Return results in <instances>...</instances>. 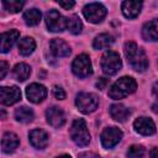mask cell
I'll list each match as a JSON object with an SVG mask.
<instances>
[{"label":"cell","mask_w":158,"mask_h":158,"mask_svg":"<svg viewBox=\"0 0 158 158\" xmlns=\"http://www.w3.org/2000/svg\"><path fill=\"white\" fill-rule=\"evenodd\" d=\"M125 56L130 65L137 72H144L148 67V58L142 48H139L135 42H126L123 48Z\"/></svg>","instance_id":"1"},{"label":"cell","mask_w":158,"mask_h":158,"mask_svg":"<svg viewBox=\"0 0 158 158\" xmlns=\"http://www.w3.org/2000/svg\"><path fill=\"white\" fill-rule=\"evenodd\" d=\"M136 89H137V83L132 77H122L111 85L109 90V96L115 100L123 99L130 94H132Z\"/></svg>","instance_id":"2"},{"label":"cell","mask_w":158,"mask_h":158,"mask_svg":"<svg viewBox=\"0 0 158 158\" xmlns=\"http://www.w3.org/2000/svg\"><path fill=\"white\" fill-rule=\"evenodd\" d=\"M69 132H70V137H72L73 142L77 146L85 147V146H88L90 143V133H89L86 123H85V121L83 118L74 120Z\"/></svg>","instance_id":"3"},{"label":"cell","mask_w":158,"mask_h":158,"mask_svg":"<svg viewBox=\"0 0 158 158\" xmlns=\"http://www.w3.org/2000/svg\"><path fill=\"white\" fill-rule=\"evenodd\" d=\"M122 67V62L121 58L118 56V53L114 52V51H107L102 58H101V69L105 74L107 75H114L116 74Z\"/></svg>","instance_id":"4"},{"label":"cell","mask_w":158,"mask_h":158,"mask_svg":"<svg viewBox=\"0 0 158 158\" xmlns=\"http://www.w3.org/2000/svg\"><path fill=\"white\" fill-rule=\"evenodd\" d=\"M75 105L83 114H90L98 107L99 99L93 93H79L75 99Z\"/></svg>","instance_id":"5"},{"label":"cell","mask_w":158,"mask_h":158,"mask_svg":"<svg viewBox=\"0 0 158 158\" xmlns=\"http://www.w3.org/2000/svg\"><path fill=\"white\" fill-rule=\"evenodd\" d=\"M73 73L79 78H86L93 73L91 60L86 54H79L72 63Z\"/></svg>","instance_id":"6"},{"label":"cell","mask_w":158,"mask_h":158,"mask_svg":"<svg viewBox=\"0 0 158 158\" xmlns=\"http://www.w3.org/2000/svg\"><path fill=\"white\" fill-rule=\"evenodd\" d=\"M83 14L84 17L91 22V23H99L101 22L105 16H106V9L104 5L99 4V2H91L88 4L84 9H83Z\"/></svg>","instance_id":"7"},{"label":"cell","mask_w":158,"mask_h":158,"mask_svg":"<svg viewBox=\"0 0 158 158\" xmlns=\"http://www.w3.org/2000/svg\"><path fill=\"white\" fill-rule=\"evenodd\" d=\"M46 23L48 30L52 32H62L67 28V19L53 9L46 14Z\"/></svg>","instance_id":"8"},{"label":"cell","mask_w":158,"mask_h":158,"mask_svg":"<svg viewBox=\"0 0 158 158\" xmlns=\"http://www.w3.org/2000/svg\"><path fill=\"white\" fill-rule=\"evenodd\" d=\"M101 144L104 148H112L115 147L122 138V131L117 127H107L101 133Z\"/></svg>","instance_id":"9"},{"label":"cell","mask_w":158,"mask_h":158,"mask_svg":"<svg viewBox=\"0 0 158 158\" xmlns=\"http://www.w3.org/2000/svg\"><path fill=\"white\" fill-rule=\"evenodd\" d=\"M20 99L21 91L17 86H0V101L4 105H14Z\"/></svg>","instance_id":"10"},{"label":"cell","mask_w":158,"mask_h":158,"mask_svg":"<svg viewBox=\"0 0 158 158\" xmlns=\"http://www.w3.org/2000/svg\"><path fill=\"white\" fill-rule=\"evenodd\" d=\"M26 96L31 102L38 104L43 101L47 96V89L37 83H32L26 88Z\"/></svg>","instance_id":"11"},{"label":"cell","mask_w":158,"mask_h":158,"mask_svg":"<svg viewBox=\"0 0 158 158\" xmlns=\"http://www.w3.org/2000/svg\"><path fill=\"white\" fill-rule=\"evenodd\" d=\"M46 117H47V122L56 128L62 127L65 122V115H64L63 110L58 106L48 107L46 111Z\"/></svg>","instance_id":"12"},{"label":"cell","mask_w":158,"mask_h":158,"mask_svg":"<svg viewBox=\"0 0 158 158\" xmlns=\"http://www.w3.org/2000/svg\"><path fill=\"white\" fill-rule=\"evenodd\" d=\"M133 127L138 133H141L143 136H151L156 132V125H154L153 120L149 117L136 118L133 122Z\"/></svg>","instance_id":"13"},{"label":"cell","mask_w":158,"mask_h":158,"mask_svg":"<svg viewBox=\"0 0 158 158\" xmlns=\"http://www.w3.org/2000/svg\"><path fill=\"white\" fill-rule=\"evenodd\" d=\"M19 37H20V32L17 30H10L7 32L0 33V52L1 53L9 52Z\"/></svg>","instance_id":"14"},{"label":"cell","mask_w":158,"mask_h":158,"mask_svg":"<svg viewBox=\"0 0 158 158\" xmlns=\"http://www.w3.org/2000/svg\"><path fill=\"white\" fill-rule=\"evenodd\" d=\"M28 137H30L31 144H32L35 148H37V149H43V148H46L47 144H48V135H47L43 130H41V128H35V130H32V131L30 132Z\"/></svg>","instance_id":"15"},{"label":"cell","mask_w":158,"mask_h":158,"mask_svg":"<svg viewBox=\"0 0 158 158\" xmlns=\"http://www.w3.org/2000/svg\"><path fill=\"white\" fill-rule=\"evenodd\" d=\"M49 48L56 57H68L70 54V48L68 43L60 38H53L49 43Z\"/></svg>","instance_id":"16"},{"label":"cell","mask_w":158,"mask_h":158,"mask_svg":"<svg viewBox=\"0 0 158 158\" xmlns=\"http://www.w3.org/2000/svg\"><path fill=\"white\" fill-rule=\"evenodd\" d=\"M20 144V139L17 135L12 132H6L1 141V148L5 153H12Z\"/></svg>","instance_id":"17"},{"label":"cell","mask_w":158,"mask_h":158,"mask_svg":"<svg viewBox=\"0 0 158 158\" xmlns=\"http://www.w3.org/2000/svg\"><path fill=\"white\" fill-rule=\"evenodd\" d=\"M122 14L128 17V19H135L138 16L142 9V2L141 1H123L122 2Z\"/></svg>","instance_id":"18"},{"label":"cell","mask_w":158,"mask_h":158,"mask_svg":"<svg viewBox=\"0 0 158 158\" xmlns=\"http://www.w3.org/2000/svg\"><path fill=\"white\" fill-rule=\"evenodd\" d=\"M130 110L122 104H114L110 106V115L114 120L118 122H125L130 116Z\"/></svg>","instance_id":"19"},{"label":"cell","mask_w":158,"mask_h":158,"mask_svg":"<svg viewBox=\"0 0 158 158\" xmlns=\"http://www.w3.org/2000/svg\"><path fill=\"white\" fill-rule=\"evenodd\" d=\"M142 36L146 41H157V20H152L147 23H144L142 28Z\"/></svg>","instance_id":"20"},{"label":"cell","mask_w":158,"mask_h":158,"mask_svg":"<svg viewBox=\"0 0 158 158\" xmlns=\"http://www.w3.org/2000/svg\"><path fill=\"white\" fill-rule=\"evenodd\" d=\"M31 74V68L30 65H27L26 63H19L15 65L14 70H12V75L16 80L19 81H25Z\"/></svg>","instance_id":"21"},{"label":"cell","mask_w":158,"mask_h":158,"mask_svg":"<svg viewBox=\"0 0 158 158\" xmlns=\"http://www.w3.org/2000/svg\"><path fill=\"white\" fill-rule=\"evenodd\" d=\"M36 48V42L31 37H23L19 41V52L22 56H30Z\"/></svg>","instance_id":"22"},{"label":"cell","mask_w":158,"mask_h":158,"mask_svg":"<svg viewBox=\"0 0 158 158\" xmlns=\"http://www.w3.org/2000/svg\"><path fill=\"white\" fill-rule=\"evenodd\" d=\"M35 115H33V111L27 107V106H21V107H17L16 111H15V118L22 123H28L33 120Z\"/></svg>","instance_id":"23"},{"label":"cell","mask_w":158,"mask_h":158,"mask_svg":"<svg viewBox=\"0 0 158 158\" xmlns=\"http://www.w3.org/2000/svg\"><path fill=\"white\" fill-rule=\"evenodd\" d=\"M114 40H112V36L109 35V33H100L99 36L95 37L94 42H93V47L95 49H105V48H109L111 44H112Z\"/></svg>","instance_id":"24"},{"label":"cell","mask_w":158,"mask_h":158,"mask_svg":"<svg viewBox=\"0 0 158 158\" xmlns=\"http://www.w3.org/2000/svg\"><path fill=\"white\" fill-rule=\"evenodd\" d=\"M41 11L37 9H28L23 12V20L28 26H36L41 21Z\"/></svg>","instance_id":"25"},{"label":"cell","mask_w":158,"mask_h":158,"mask_svg":"<svg viewBox=\"0 0 158 158\" xmlns=\"http://www.w3.org/2000/svg\"><path fill=\"white\" fill-rule=\"evenodd\" d=\"M67 28L73 35H79L83 30V23L77 15H72L69 19H67Z\"/></svg>","instance_id":"26"},{"label":"cell","mask_w":158,"mask_h":158,"mask_svg":"<svg viewBox=\"0 0 158 158\" xmlns=\"http://www.w3.org/2000/svg\"><path fill=\"white\" fill-rule=\"evenodd\" d=\"M2 5L5 6V9L9 12L15 14V12H19L22 9L25 2L22 0H5V1H2Z\"/></svg>","instance_id":"27"},{"label":"cell","mask_w":158,"mask_h":158,"mask_svg":"<svg viewBox=\"0 0 158 158\" xmlns=\"http://www.w3.org/2000/svg\"><path fill=\"white\" fill-rule=\"evenodd\" d=\"M144 148L138 144H133L127 151V158H143Z\"/></svg>","instance_id":"28"},{"label":"cell","mask_w":158,"mask_h":158,"mask_svg":"<svg viewBox=\"0 0 158 158\" xmlns=\"http://www.w3.org/2000/svg\"><path fill=\"white\" fill-rule=\"evenodd\" d=\"M53 96L56 99H58V100H63V99H65V91L60 86H57L56 85L53 88Z\"/></svg>","instance_id":"29"},{"label":"cell","mask_w":158,"mask_h":158,"mask_svg":"<svg viewBox=\"0 0 158 158\" xmlns=\"http://www.w3.org/2000/svg\"><path fill=\"white\" fill-rule=\"evenodd\" d=\"M7 72H9V64H7V62L0 60V80L5 78V75L7 74Z\"/></svg>","instance_id":"30"},{"label":"cell","mask_w":158,"mask_h":158,"mask_svg":"<svg viewBox=\"0 0 158 158\" xmlns=\"http://www.w3.org/2000/svg\"><path fill=\"white\" fill-rule=\"evenodd\" d=\"M107 83H109V80H107L106 78H100V79L96 81V86H98V89L102 90V89H105V88H106Z\"/></svg>","instance_id":"31"},{"label":"cell","mask_w":158,"mask_h":158,"mask_svg":"<svg viewBox=\"0 0 158 158\" xmlns=\"http://www.w3.org/2000/svg\"><path fill=\"white\" fill-rule=\"evenodd\" d=\"M58 4H59V6H62L65 10H69V9H72L75 5L74 1H58Z\"/></svg>","instance_id":"32"},{"label":"cell","mask_w":158,"mask_h":158,"mask_svg":"<svg viewBox=\"0 0 158 158\" xmlns=\"http://www.w3.org/2000/svg\"><path fill=\"white\" fill-rule=\"evenodd\" d=\"M78 158H100V157L91 152H84V153H80Z\"/></svg>","instance_id":"33"},{"label":"cell","mask_w":158,"mask_h":158,"mask_svg":"<svg viewBox=\"0 0 158 158\" xmlns=\"http://www.w3.org/2000/svg\"><path fill=\"white\" fill-rule=\"evenodd\" d=\"M6 111L4 109H0V120H5L6 118Z\"/></svg>","instance_id":"34"},{"label":"cell","mask_w":158,"mask_h":158,"mask_svg":"<svg viewBox=\"0 0 158 158\" xmlns=\"http://www.w3.org/2000/svg\"><path fill=\"white\" fill-rule=\"evenodd\" d=\"M157 152H158V149L154 147V148L151 151V158H158V157H157Z\"/></svg>","instance_id":"35"},{"label":"cell","mask_w":158,"mask_h":158,"mask_svg":"<svg viewBox=\"0 0 158 158\" xmlns=\"http://www.w3.org/2000/svg\"><path fill=\"white\" fill-rule=\"evenodd\" d=\"M57 158H70V156H67V154H63V156H59Z\"/></svg>","instance_id":"36"}]
</instances>
